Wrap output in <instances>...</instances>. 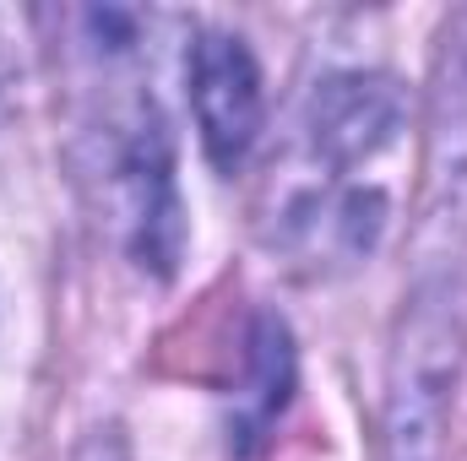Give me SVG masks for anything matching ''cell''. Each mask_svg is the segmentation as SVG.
<instances>
[{
	"label": "cell",
	"mask_w": 467,
	"mask_h": 461,
	"mask_svg": "<svg viewBox=\"0 0 467 461\" xmlns=\"http://www.w3.org/2000/svg\"><path fill=\"white\" fill-rule=\"evenodd\" d=\"M467 364V125H430V207L402 293L380 461H441Z\"/></svg>",
	"instance_id": "cell-1"
},
{
	"label": "cell",
	"mask_w": 467,
	"mask_h": 461,
	"mask_svg": "<svg viewBox=\"0 0 467 461\" xmlns=\"http://www.w3.org/2000/svg\"><path fill=\"white\" fill-rule=\"evenodd\" d=\"M397 115H402V98L386 77H364V71L332 77L310 98V147L332 169H353L391 141Z\"/></svg>",
	"instance_id": "cell-4"
},
{
	"label": "cell",
	"mask_w": 467,
	"mask_h": 461,
	"mask_svg": "<svg viewBox=\"0 0 467 461\" xmlns=\"http://www.w3.org/2000/svg\"><path fill=\"white\" fill-rule=\"evenodd\" d=\"M71 461H130V446H125L119 424H99V429H88V440L77 446Z\"/></svg>",
	"instance_id": "cell-6"
},
{
	"label": "cell",
	"mask_w": 467,
	"mask_h": 461,
	"mask_svg": "<svg viewBox=\"0 0 467 461\" xmlns=\"http://www.w3.org/2000/svg\"><path fill=\"white\" fill-rule=\"evenodd\" d=\"M0 98H5V44H0Z\"/></svg>",
	"instance_id": "cell-7"
},
{
	"label": "cell",
	"mask_w": 467,
	"mask_h": 461,
	"mask_svg": "<svg viewBox=\"0 0 467 461\" xmlns=\"http://www.w3.org/2000/svg\"><path fill=\"white\" fill-rule=\"evenodd\" d=\"M288 385H294L288 326L277 315H261L255 321V337H250V374H244V391H239V440L244 446L261 440V429L283 413Z\"/></svg>",
	"instance_id": "cell-5"
},
{
	"label": "cell",
	"mask_w": 467,
	"mask_h": 461,
	"mask_svg": "<svg viewBox=\"0 0 467 461\" xmlns=\"http://www.w3.org/2000/svg\"><path fill=\"white\" fill-rule=\"evenodd\" d=\"M119 196H125V223H130V250L152 271H174L180 261V201L169 179V141L163 125H136V136L119 152Z\"/></svg>",
	"instance_id": "cell-3"
},
{
	"label": "cell",
	"mask_w": 467,
	"mask_h": 461,
	"mask_svg": "<svg viewBox=\"0 0 467 461\" xmlns=\"http://www.w3.org/2000/svg\"><path fill=\"white\" fill-rule=\"evenodd\" d=\"M191 104L207 158L218 169H239L261 136V71L244 38L202 33V44L191 49Z\"/></svg>",
	"instance_id": "cell-2"
}]
</instances>
